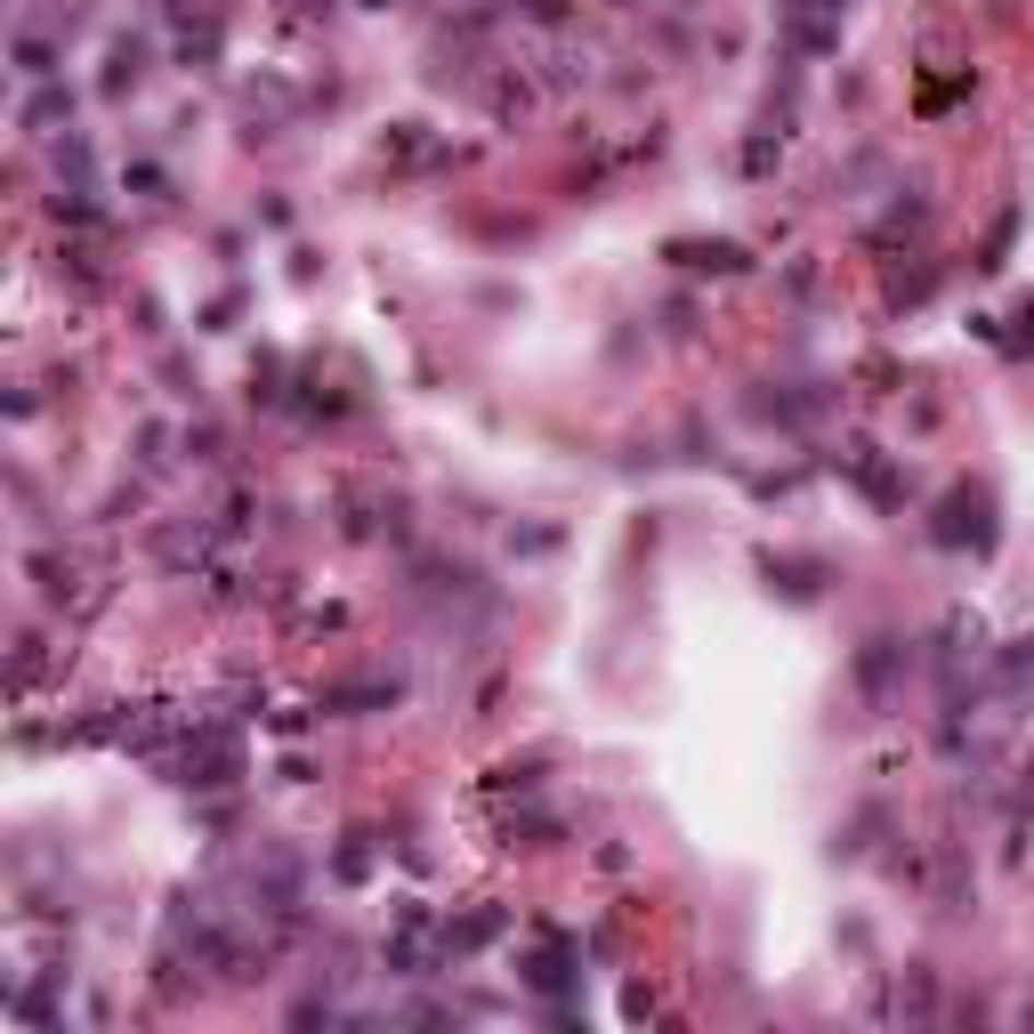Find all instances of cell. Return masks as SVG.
<instances>
[{"mask_svg":"<svg viewBox=\"0 0 1034 1034\" xmlns=\"http://www.w3.org/2000/svg\"><path fill=\"white\" fill-rule=\"evenodd\" d=\"M16 66H25V73H57V57L40 49V40H16Z\"/></svg>","mask_w":1034,"mask_h":1034,"instance_id":"1","label":"cell"}]
</instances>
